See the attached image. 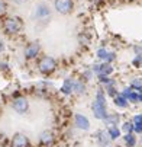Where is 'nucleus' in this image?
<instances>
[{
	"instance_id": "nucleus-1",
	"label": "nucleus",
	"mask_w": 142,
	"mask_h": 147,
	"mask_svg": "<svg viewBox=\"0 0 142 147\" xmlns=\"http://www.w3.org/2000/svg\"><path fill=\"white\" fill-rule=\"evenodd\" d=\"M93 114L96 118L99 119H103L107 114H106V99H105V95L103 92H97V96H96V100L93 103Z\"/></svg>"
},
{
	"instance_id": "nucleus-2",
	"label": "nucleus",
	"mask_w": 142,
	"mask_h": 147,
	"mask_svg": "<svg viewBox=\"0 0 142 147\" xmlns=\"http://www.w3.org/2000/svg\"><path fill=\"white\" fill-rule=\"evenodd\" d=\"M5 29L9 34H16L22 29V20L19 18H9L5 22Z\"/></svg>"
},
{
	"instance_id": "nucleus-3",
	"label": "nucleus",
	"mask_w": 142,
	"mask_h": 147,
	"mask_svg": "<svg viewBox=\"0 0 142 147\" xmlns=\"http://www.w3.org/2000/svg\"><path fill=\"white\" fill-rule=\"evenodd\" d=\"M55 66H57V63H55L54 58L44 57L42 60H41V63H39V70H41V73H44V74H49V73H52L55 70Z\"/></svg>"
},
{
	"instance_id": "nucleus-4",
	"label": "nucleus",
	"mask_w": 142,
	"mask_h": 147,
	"mask_svg": "<svg viewBox=\"0 0 142 147\" xmlns=\"http://www.w3.org/2000/svg\"><path fill=\"white\" fill-rule=\"evenodd\" d=\"M55 9L59 12V13H63V15H67L73 10V0H55Z\"/></svg>"
},
{
	"instance_id": "nucleus-5",
	"label": "nucleus",
	"mask_w": 142,
	"mask_h": 147,
	"mask_svg": "<svg viewBox=\"0 0 142 147\" xmlns=\"http://www.w3.org/2000/svg\"><path fill=\"white\" fill-rule=\"evenodd\" d=\"M12 107H13V109L17 114H25L28 111V108H29V103H28V100L25 98H16L13 100V103H12Z\"/></svg>"
},
{
	"instance_id": "nucleus-6",
	"label": "nucleus",
	"mask_w": 142,
	"mask_h": 147,
	"mask_svg": "<svg viewBox=\"0 0 142 147\" xmlns=\"http://www.w3.org/2000/svg\"><path fill=\"white\" fill-rule=\"evenodd\" d=\"M12 147H29L28 137L23 136V134H20V133L15 134V137L12 140Z\"/></svg>"
},
{
	"instance_id": "nucleus-7",
	"label": "nucleus",
	"mask_w": 142,
	"mask_h": 147,
	"mask_svg": "<svg viewBox=\"0 0 142 147\" xmlns=\"http://www.w3.org/2000/svg\"><path fill=\"white\" fill-rule=\"evenodd\" d=\"M93 70L99 74V76H106V74H110L113 71L112 66L109 64V63H106V64H96L93 67Z\"/></svg>"
},
{
	"instance_id": "nucleus-8",
	"label": "nucleus",
	"mask_w": 142,
	"mask_h": 147,
	"mask_svg": "<svg viewBox=\"0 0 142 147\" xmlns=\"http://www.w3.org/2000/svg\"><path fill=\"white\" fill-rule=\"evenodd\" d=\"M38 53H39V44H38V42H31V44L26 47V50H25L26 58H33V57L38 55Z\"/></svg>"
},
{
	"instance_id": "nucleus-9",
	"label": "nucleus",
	"mask_w": 142,
	"mask_h": 147,
	"mask_svg": "<svg viewBox=\"0 0 142 147\" xmlns=\"http://www.w3.org/2000/svg\"><path fill=\"white\" fill-rule=\"evenodd\" d=\"M75 125H77L80 130H89V128H90L89 119H87L84 115H80V114L75 115Z\"/></svg>"
},
{
	"instance_id": "nucleus-10",
	"label": "nucleus",
	"mask_w": 142,
	"mask_h": 147,
	"mask_svg": "<svg viewBox=\"0 0 142 147\" xmlns=\"http://www.w3.org/2000/svg\"><path fill=\"white\" fill-rule=\"evenodd\" d=\"M97 57H99V58H103L106 63H110V61L115 60V54H113V53H109V51H106V50H99V51H97Z\"/></svg>"
},
{
	"instance_id": "nucleus-11",
	"label": "nucleus",
	"mask_w": 142,
	"mask_h": 147,
	"mask_svg": "<svg viewBox=\"0 0 142 147\" xmlns=\"http://www.w3.org/2000/svg\"><path fill=\"white\" fill-rule=\"evenodd\" d=\"M36 18H39V19H42V18H48L49 16V9L45 6V5H41V6H38L36 7Z\"/></svg>"
},
{
	"instance_id": "nucleus-12",
	"label": "nucleus",
	"mask_w": 142,
	"mask_h": 147,
	"mask_svg": "<svg viewBox=\"0 0 142 147\" xmlns=\"http://www.w3.org/2000/svg\"><path fill=\"white\" fill-rule=\"evenodd\" d=\"M61 90H63V93H65V95H70V93L74 90V82L70 80V79H67V80L64 82L63 88H61Z\"/></svg>"
},
{
	"instance_id": "nucleus-13",
	"label": "nucleus",
	"mask_w": 142,
	"mask_h": 147,
	"mask_svg": "<svg viewBox=\"0 0 142 147\" xmlns=\"http://www.w3.org/2000/svg\"><path fill=\"white\" fill-rule=\"evenodd\" d=\"M103 121H105V124H107V125H112V127H115V124H117V122H119V115H117V114L106 115V117L103 118Z\"/></svg>"
},
{
	"instance_id": "nucleus-14",
	"label": "nucleus",
	"mask_w": 142,
	"mask_h": 147,
	"mask_svg": "<svg viewBox=\"0 0 142 147\" xmlns=\"http://www.w3.org/2000/svg\"><path fill=\"white\" fill-rule=\"evenodd\" d=\"M115 103L117 105L119 108H126V107H128L126 98H125V96H120V95H117V96L115 98Z\"/></svg>"
},
{
	"instance_id": "nucleus-15",
	"label": "nucleus",
	"mask_w": 142,
	"mask_h": 147,
	"mask_svg": "<svg viewBox=\"0 0 142 147\" xmlns=\"http://www.w3.org/2000/svg\"><path fill=\"white\" fill-rule=\"evenodd\" d=\"M41 143H42V144H51L52 143V134L48 133V131L42 133V134H41Z\"/></svg>"
},
{
	"instance_id": "nucleus-16",
	"label": "nucleus",
	"mask_w": 142,
	"mask_h": 147,
	"mask_svg": "<svg viewBox=\"0 0 142 147\" xmlns=\"http://www.w3.org/2000/svg\"><path fill=\"white\" fill-rule=\"evenodd\" d=\"M109 136H110V138L112 140H116L119 136H120V131H119V128L117 127H112L110 130H109V133H107Z\"/></svg>"
},
{
	"instance_id": "nucleus-17",
	"label": "nucleus",
	"mask_w": 142,
	"mask_h": 147,
	"mask_svg": "<svg viewBox=\"0 0 142 147\" xmlns=\"http://www.w3.org/2000/svg\"><path fill=\"white\" fill-rule=\"evenodd\" d=\"M125 141H126V144L129 146V147H133L135 146V143H136V140H135V137L129 133V134H126L125 136Z\"/></svg>"
},
{
	"instance_id": "nucleus-18",
	"label": "nucleus",
	"mask_w": 142,
	"mask_h": 147,
	"mask_svg": "<svg viewBox=\"0 0 142 147\" xmlns=\"http://www.w3.org/2000/svg\"><path fill=\"white\" fill-rule=\"evenodd\" d=\"M131 86H132V89H136V90H142V82H141L139 79H135V80H132Z\"/></svg>"
},
{
	"instance_id": "nucleus-19",
	"label": "nucleus",
	"mask_w": 142,
	"mask_h": 147,
	"mask_svg": "<svg viewBox=\"0 0 142 147\" xmlns=\"http://www.w3.org/2000/svg\"><path fill=\"white\" fill-rule=\"evenodd\" d=\"M74 89H75V92H78V93H83L84 92V85L81 82H74Z\"/></svg>"
},
{
	"instance_id": "nucleus-20",
	"label": "nucleus",
	"mask_w": 142,
	"mask_h": 147,
	"mask_svg": "<svg viewBox=\"0 0 142 147\" xmlns=\"http://www.w3.org/2000/svg\"><path fill=\"white\" fill-rule=\"evenodd\" d=\"M107 134L106 133H99V138H100V143L103 144V146H106L107 143H109V137H106Z\"/></svg>"
},
{
	"instance_id": "nucleus-21",
	"label": "nucleus",
	"mask_w": 142,
	"mask_h": 147,
	"mask_svg": "<svg viewBox=\"0 0 142 147\" xmlns=\"http://www.w3.org/2000/svg\"><path fill=\"white\" fill-rule=\"evenodd\" d=\"M123 131H125L126 134H129V133H132V131H133V124H129V122H126V124H123Z\"/></svg>"
},
{
	"instance_id": "nucleus-22",
	"label": "nucleus",
	"mask_w": 142,
	"mask_h": 147,
	"mask_svg": "<svg viewBox=\"0 0 142 147\" xmlns=\"http://www.w3.org/2000/svg\"><path fill=\"white\" fill-rule=\"evenodd\" d=\"M100 80L103 82V83H109V85H112V83H113V82H112L109 77H106V76H100Z\"/></svg>"
},
{
	"instance_id": "nucleus-23",
	"label": "nucleus",
	"mask_w": 142,
	"mask_h": 147,
	"mask_svg": "<svg viewBox=\"0 0 142 147\" xmlns=\"http://www.w3.org/2000/svg\"><path fill=\"white\" fill-rule=\"evenodd\" d=\"M133 122L135 124H142V115H135L133 117Z\"/></svg>"
},
{
	"instance_id": "nucleus-24",
	"label": "nucleus",
	"mask_w": 142,
	"mask_h": 147,
	"mask_svg": "<svg viewBox=\"0 0 142 147\" xmlns=\"http://www.w3.org/2000/svg\"><path fill=\"white\" fill-rule=\"evenodd\" d=\"M133 130H135L136 133H142V124H135V125H133Z\"/></svg>"
},
{
	"instance_id": "nucleus-25",
	"label": "nucleus",
	"mask_w": 142,
	"mask_h": 147,
	"mask_svg": "<svg viewBox=\"0 0 142 147\" xmlns=\"http://www.w3.org/2000/svg\"><path fill=\"white\" fill-rule=\"evenodd\" d=\"M107 92H109V95H112V96H115L116 95V90H115V88H107Z\"/></svg>"
},
{
	"instance_id": "nucleus-26",
	"label": "nucleus",
	"mask_w": 142,
	"mask_h": 147,
	"mask_svg": "<svg viewBox=\"0 0 142 147\" xmlns=\"http://www.w3.org/2000/svg\"><path fill=\"white\" fill-rule=\"evenodd\" d=\"M5 7H6V5H5V2H3V0H0V13H2V12L5 10Z\"/></svg>"
},
{
	"instance_id": "nucleus-27",
	"label": "nucleus",
	"mask_w": 142,
	"mask_h": 147,
	"mask_svg": "<svg viewBox=\"0 0 142 147\" xmlns=\"http://www.w3.org/2000/svg\"><path fill=\"white\" fill-rule=\"evenodd\" d=\"M2 50H3V42L0 41V51H2Z\"/></svg>"
},
{
	"instance_id": "nucleus-28",
	"label": "nucleus",
	"mask_w": 142,
	"mask_h": 147,
	"mask_svg": "<svg viewBox=\"0 0 142 147\" xmlns=\"http://www.w3.org/2000/svg\"><path fill=\"white\" fill-rule=\"evenodd\" d=\"M139 100H142V95H139Z\"/></svg>"
}]
</instances>
